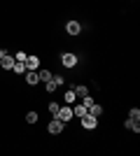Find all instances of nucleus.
I'll list each match as a JSON object with an SVG mask.
<instances>
[{
  "label": "nucleus",
  "instance_id": "nucleus-1",
  "mask_svg": "<svg viewBox=\"0 0 140 156\" xmlns=\"http://www.w3.org/2000/svg\"><path fill=\"white\" fill-rule=\"evenodd\" d=\"M80 121H82V126H84L87 130H93L96 126H98V117H93L91 112H87L84 117H80Z\"/></svg>",
  "mask_w": 140,
  "mask_h": 156
},
{
  "label": "nucleus",
  "instance_id": "nucleus-2",
  "mask_svg": "<svg viewBox=\"0 0 140 156\" xmlns=\"http://www.w3.org/2000/svg\"><path fill=\"white\" fill-rule=\"evenodd\" d=\"M63 126H66V121H61L59 117H54L52 121H49V126H47V130H49L52 135H59L61 130H63Z\"/></svg>",
  "mask_w": 140,
  "mask_h": 156
},
{
  "label": "nucleus",
  "instance_id": "nucleus-3",
  "mask_svg": "<svg viewBox=\"0 0 140 156\" xmlns=\"http://www.w3.org/2000/svg\"><path fill=\"white\" fill-rule=\"evenodd\" d=\"M77 56H75V54H70V51H66V54H61V63L66 65V68H75V65H77Z\"/></svg>",
  "mask_w": 140,
  "mask_h": 156
},
{
  "label": "nucleus",
  "instance_id": "nucleus-4",
  "mask_svg": "<svg viewBox=\"0 0 140 156\" xmlns=\"http://www.w3.org/2000/svg\"><path fill=\"white\" fill-rule=\"evenodd\" d=\"M56 117H59L61 121H70V119L75 117V114H73V107H70V105H61V110H59Z\"/></svg>",
  "mask_w": 140,
  "mask_h": 156
},
{
  "label": "nucleus",
  "instance_id": "nucleus-5",
  "mask_svg": "<svg viewBox=\"0 0 140 156\" xmlns=\"http://www.w3.org/2000/svg\"><path fill=\"white\" fill-rule=\"evenodd\" d=\"M80 30H82L80 21L70 19V21H68V23H66V33H68V35H80Z\"/></svg>",
  "mask_w": 140,
  "mask_h": 156
},
{
  "label": "nucleus",
  "instance_id": "nucleus-6",
  "mask_svg": "<svg viewBox=\"0 0 140 156\" xmlns=\"http://www.w3.org/2000/svg\"><path fill=\"white\" fill-rule=\"evenodd\" d=\"M38 82H40V75H38V70H26V84L35 86Z\"/></svg>",
  "mask_w": 140,
  "mask_h": 156
},
{
  "label": "nucleus",
  "instance_id": "nucleus-7",
  "mask_svg": "<svg viewBox=\"0 0 140 156\" xmlns=\"http://www.w3.org/2000/svg\"><path fill=\"white\" fill-rule=\"evenodd\" d=\"M14 63H16V61H14V56H9V54H5V56L0 58V65H2L5 70H12V68H14Z\"/></svg>",
  "mask_w": 140,
  "mask_h": 156
},
{
  "label": "nucleus",
  "instance_id": "nucleus-8",
  "mask_svg": "<svg viewBox=\"0 0 140 156\" xmlns=\"http://www.w3.org/2000/svg\"><path fill=\"white\" fill-rule=\"evenodd\" d=\"M40 68V58L38 56H26V70H38Z\"/></svg>",
  "mask_w": 140,
  "mask_h": 156
},
{
  "label": "nucleus",
  "instance_id": "nucleus-9",
  "mask_svg": "<svg viewBox=\"0 0 140 156\" xmlns=\"http://www.w3.org/2000/svg\"><path fill=\"white\" fill-rule=\"evenodd\" d=\"M124 126H126L128 130H133V133H140V121H133V119H126V121H124Z\"/></svg>",
  "mask_w": 140,
  "mask_h": 156
},
{
  "label": "nucleus",
  "instance_id": "nucleus-10",
  "mask_svg": "<svg viewBox=\"0 0 140 156\" xmlns=\"http://www.w3.org/2000/svg\"><path fill=\"white\" fill-rule=\"evenodd\" d=\"M63 98H66V105H73L75 100H77V93H75V89H70L68 93H63Z\"/></svg>",
  "mask_w": 140,
  "mask_h": 156
},
{
  "label": "nucleus",
  "instance_id": "nucleus-11",
  "mask_svg": "<svg viewBox=\"0 0 140 156\" xmlns=\"http://www.w3.org/2000/svg\"><path fill=\"white\" fill-rule=\"evenodd\" d=\"M73 114H75V117H84V114H87V107H84L82 103H77L73 107Z\"/></svg>",
  "mask_w": 140,
  "mask_h": 156
},
{
  "label": "nucleus",
  "instance_id": "nucleus-12",
  "mask_svg": "<svg viewBox=\"0 0 140 156\" xmlns=\"http://www.w3.org/2000/svg\"><path fill=\"white\" fill-rule=\"evenodd\" d=\"M12 70L16 72V75H26V63H23V61H16Z\"/></svg>",
  "mask_w": 140,
  "mask_h": 156
},
{
  "label": "nucleus",
  "instance_id": "nucleus-13",
  "mask_svg": "<svg viewBox=\"0 0 140 156\" xmlns=\"http://www.w3.org/2000/svg\"><path fill=\"white\" fill-rule=\"evenodd\" d=\"M87 112H91L93 117H100V114H103V107H100V105H98V103H93V105H91V107H89V110H87Z\"/></svg>",
  "mask_w": 140,
  "mask_h": 156
},
{
  "label": "nucleus",
  "instance_id": "nucleus-14",
  "mask_svg": "<svg viewBox=\"0 0 140 156\" xmlns=\"http://www.w3.org/2000/svg\"><path fill=\"white\" fill-rule=\"evenodd\" d=\"M38 75H40V82H49V79L54 77L49 70H38Z\"/></svg>",
  "mask_w": 140,
  "mask_h": 156
},
{
  "label": "nucleus",
  "instance_id": "nucleus-15",
  "mask_svg": "<svg viewBox=\"0 0 140 156\" xmlns=\"http://www.w3.org/2000/svg\"><path fill=\"white\" fill-rule=\"evenodd\" d=\"M93 103H96V100H93V98L89 96V93H87V96H82V105H84V107H87V110H89V107H91Z\"/></svg>",
  "mask_w": 140,
  "mask_h": 156
},
{
  "label": "nucleus",
  "instance_id": "nucleus-16",
  "mask_svg": "<svg viewBox=\"0 0 140 156\" xmlns=\"http://www.w3.org/2000/svg\"><path fill=\"white\" fill-rule=\"evenodd\" d=\"M128 119H133V121H140V110H138V107H133V110L128 112Z\"/></svg>",
  "mask_w": 140,
  "mask_h": 156
},
{
  "label": "nucleus",
  "instance_id": "nucleus-17",
  "mask_svg": "<svg viewBox=\"0 0 140 156\" xmlns=\"http://www.w3.org/2000/svg\"><path fill=\"white\" fill-rule=\"evenodd\" d=\"M26 121L28 124H35L38 121V112H26Z\"/></svg>",
  "mask_w": 140,
  "mask_h": 156
},
{
  "label": "nucleus",
  "instance_id": "nucleus-18",
  "mask_svg": "<svg viewBox=\"0 0 140 156\" xmlns=\"http://www.w3.org/2000/svg\"><path fill=\"white\" fill-rule=\"evenodd\" d=\"M75 93H80V96H87V93H89V86H84V84L75 86Z\"/></svg>",
  "mask_w": 140,
  "mask_h": 156
},
{
  "label": "nucleus",
  "instance_id": "nucleus-19",
  "mask_svg": "<svg viewBox=\"0 0 140 156\" xmlns=\"http://www.w3.org/2000/svg\"><path fill=\"white\" fill-rule=\"evenodd\" d=\"M59 110H61V105H59V103H49V112H52L54 117L59 114Z\"/></svg>",
  "mask_w": 140,
  "mask_h": 156
},
{
  "label": "nucleus",
  "instance_id": "nucleus-20",
  "mask_svg": "<svg viewBox=\"0 0 140 156\" xmlns=\"http://www.w3.org/2000/svg\"><path fill=\"white\" fill-rule=\"evenodd\" d=\"M45 89H47V91H49V93H52V91H56L59 86H56V84H54V82H52V79H49V82H45Z\"/></svg>",
  "mask_w": 140,
  "mask_h": 156
},
{
  "label": "nucleus",
  "instance_id": "nucleus-21",
  "mask_svg": "<svg viewBox=\"0 0 140 156\" xmlns=\"http://www.w3.org/2000/svg\"><path fill=\"white\" fill-rule=\"evenodd\" d=\"M52 82H54V84H56V86H61V84H63V82H66V79L61 77V75H54V77H52Z\"/></svg>",
  "mask_w": 140,
  "mask_h": 156
},
{
  "label": "nucleus",
  "instance_id": "nucleus-22",
  "mask_svg": "<svg viewBox=\"0 0 140 156\" xmlns=\"http://www.w3.org/2000/svg\"><path fill=\"white\" fill-rule=\"evenodd\" d=\"M14 61H23V63H26V54H23V51H19L16 56H14Z\"/></svg>",
  "mask_w": 140,
  "mask_h": 156
},
{
  "label": "nucleus",
  "instance_id": "nucleus-23",
  "mask_svg": "<svg viewBox=\"0 0 140 156\" xmlns=\"http://www.w3.org/2000/svg\"><path fill=\"white\" fill-rule=\"evenodd\" d=\"M5 54H7V51H5V49H0V58H2V56H5Z\"/></svg>",
  "mask_w": 140,
  "mask_h": 156
}]
</instances>
